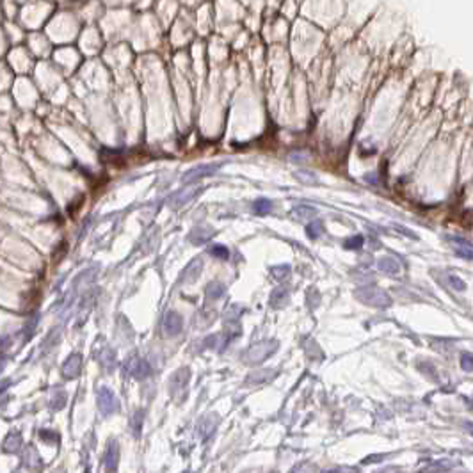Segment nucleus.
I'll return each mask as SVG.
<instances>
[{
	"mask_svg": "<svg viewBox=\"0 0 473 473\" xmlns=\"http://www.w3.org/2000/svg\"><path fill=\"white\" fill-rule=\"evenodd\" d=\"M354 297L359 301V303L366 304V306L372 308H388L392 306V297L388 296V292L385 290L377 289V287L366 285L361 287L354 292Z\"/></svg>",
	"mask_w": 473,
	"mask_h": 473,
	"instance_id": "f257e3e1",
	"label": "nucleus"
},
{
	"mask_svg": "<svg viewBox=\"0 0 473 473\" xmlns=\"http://www.w3.org/2000/svg\"><path fill=\"white\" fill-rule=\"evenodd\" d=\"M188 381H191V370H188L187 366L178 368L176 372L169 377V385H167L169 393L178 400L185 399V395H187V388H188Z\"/></svg>",
	"mask_w": 473,
	"mask_h": 473,
	"instance_id": "f03ea898",
	"label": "nucleus"
},
{
	"mask_svg": "<svg viewBox=\"0 0 473 473\" xmlns=\"http://www.w3.org/2000/svg\"><path fill=\"white\" fill-rule=\"evenodd\" d=\"M277 349V342L276 340H263L258 342V344L251 345L248 349V354H246V361L248 363H260L263 359H267L270 354H274Z\"/></svg>",
	"mask_w": 473,
	"mask_h": 473,
	"instance_id": "7ed1b4c3",
	"label": "nucleus"
},
{
	"mask_svg": "<svg viewBox=\"0 0 473 473\" xmlns=\"http://www.w3.org/2000/svg\"><path fill=\"white\" fill-rule=\"evenodd\" d=\"M201 191H203V187H200V185H188V187L181 188V191H176V193L167 200V205H169V208H173V210H178V208L191 203Z\"/></svg>",
	"mask_w": 473,
	"mask_h": 473,
	"instance_id": "20e7f679",
	"label": "nucleus"
},
{
	"mask_svg": "<svg viewBox=\"0 0 473 473\" xmlns=\"http://www.w3.org/2000/svg\"><path fill=\"white\" fill-rule=\"evenodd\" d=\"M221 166H222V162L201 164V166H196V167H193V169L185 171L183 176H181V181H183V183H193V181L201 180V178L208 176V174H214Z\"/></svg>",
	"mask_w": 473,
	"mask_h": 473,
	"instance_id": "39448f33",
	"label": "nucleus"
},
{
	"mask_svg": "<svg viewBox=\"0 0 473 473\" xmlns=\"http://www.w3.org/2000/svg\"><path fill=\"white\" fill-rule=\"evenodd\" d=\"M98 409H100V413L104 414V416L118 413L119 402H118V399H116V395L109 388H100V392H98Z\"/></svg>",
	"mask_w": 473,
	"mask_h": 473,
	"instance_id": "423d86ee",
	"label": "nucleus"
},
{
	"mask_svg": "<svg viewBox=\"0 0 473 473\" xmlns=\"http://www.w3.org/2000/svg\"><path fill=\"white\" fill-rule=\"evenodd\" d=\"M125 372L130 373L132 377H135V379H146V377L152 373V368H150L148 361L137 358V356H132V358L125 363Z\"/></svg>",
	"mask_w": 473,
	"mask_h": 473,
	"instance_id": "0eeeda50",
	"label": "nucleus"
},
{
	"mask_svg": "<svg viewBox=\"0 0 473 473\" xmlns=\"http://www.w3.org/2000/svg\"><path fill=\"white\" fill-rule=\"evenodd\" d=\"M181 327H183V318L176 311H167L166 317H164V331H166L167 337H176L180 335Z\"/></svg>",
	"mask_w": 473,
	"mask_h": 473,
	"instance_id": "6e6552de",
	"label": "nucleus"
},
{
	"mask_svg": "<svg viewBox=\"0 0 473 473\" xmlns=\"http://www.w3.org/2000/svg\"><path fill=\"white\" fill-rule=\"evenodd\" d=\"M217 423H219V416L215 413H208V414H205L203 418H201L200 421H198V425H196V431H198V434H200L203 440H207L208 436H210L212 433L215 431V427H217Z\"/></svg>",
	"mask_w": 473,
	"mask_h": 473,
	"instance_id": "1a4fd4ad",
	"label": "nucleus"
},
{
	"mask_svg": "<svg viewBox=\"0 0 473 473\" xmlns=\"http://www.w3.org/2000/svg\"><path fill=\"white\" fill-rule=\"evenodd\" d=\"M118 462H119L118 441L111 440L107 445V450H105V455H104V468L107 469V471H114V469H118Z\"/></svg>",
	"mask_w": 473,
	"mask_h": 473,
	"instance_id": "9d476101",
	"label": "nucleus"
},
{
	"mask_svg": "<svg viewBox=\"0 0 473 473\" xmlns=\"http://www.w3.org/2000/svg\"><path fill=\"white\" fill-rule=\"evenodd\" d=\"M80 370H82V356L71 354L63 365V375L66 379H77L80 375Z\"/></svg>",
	"mask_w": 473,
	"mask_h": 473,
	"instance_id": "9b49d317",
	"label": "nucleus"
},
{
	"mask_svg": "<svg viewBox=\"0 0 473 473\" xmlns=\"http://www.w3.org/2000/svg\"><path fill=\"white\" fill-rule=\"evenodd\" d=\"M214 235H215V229H212L210 226L200 224V226H196L193 231L188 233V241L193 242L194 246H201V244H205V242L210 241Z\"/></svg>",
	"mask_w": 473,
	"mask_h": 473,
	"instance_id": "f8f14e48",
	"label": "nucleus"
},
{
	"mask_svg": "<svg viewBox=\"0 0 473 473\" xmlns=\"http://www.w3.org/2000/svg\"><path fill=\"white\" fill-rule=\"evenodd\" d=\"M377 267L379 270L388 276H397L400 272V263L399 260H395L393 256H383V258L377 260Z\"/></svg>",
	"mask_w": 473,
	"mask_h": 473,
	"instance_id": "ddd939ff",
	"label": "nucleus"
},
{
	"mask_svg": "<svg viewBox=\"0 0 473 473\" xmlns=\"http://www.w3.org/2000/svg\"><path fill=\"white\" fill-rule=\"evenodd\" d=\"M289 303H290V294H289V290H287V289H281V287H279V289L274 290V292L270 294V297H269V304L274 308V310H279V308L287 306Z\"/></svg>",
	"mask_w": 473,
	"mask_h": 473,
	"instance_id": "4468645a",
	"label": "nucleus"
},
{
	"mask_svg": "<svg viewBox=\"0 0 473 473\" xmlns=\"http://www.w3.org/2000/svg\"><path fill=\"white\" fill-rule=\"evenodd\" d=\"M292 215L301 222H311V219L317 215V210L313 207H308V205H297L292 208Z\"/></svg>",
	"mask_w": 473,
	"mask_h": 473,
	"instance_id": "2eb2a0df",
	"label": "nucleus"
},
{
	"mask_svg": "<svg viewBox=\"0 0 473 473\" xmlns=\"http://www.w3.org/2000/svg\"><path fill=\"white\" fill-rule=\"evenodd\" d=\"M201 263L203 262H201L200 258L193 260V262L185 267L183 272H181V279H183L185 283H193V281H196V277L200 276V272H201Z\"/></svg>",
	"mask_w": 473,
	"mask_h": 473,
	"instance_id": "dca6fc26",
	"label": "nucleus"
},
{
	"mask_svg": "<svg viewBox=\"0 0 473 473\" xmlns=\"http://www.w3.org/2000/svg\"><path fill=\"white\" fill-rule=\"evenodd\" d=\"M274 375H276V370H256V372L249 373L246 383H248V385H260V383L270 381Z\"/></svg>",
	"mask_w": 473,
	"mask_h": 473,
	"instance_id": "f3484780",
	"label": "nucleus"
},
{
	"mask_svg": "<svg viewBox=\"0 0 473 473\" xmlns=\"http://www.w3.org/2000/svg\"><path fill=\"white\" fill-rule=\"evenodd\" d=\"M98 361H100V365L104 366L105 370H114L116 356H114V352H112V349H109V347L102 349V351L98 352Z\"/></svg>",
	"mask_w": 473,
	"mask_h": 473,
	"instance_id": "a211bd4d",
	"label": "nucleus"
},
{
	"mask_svg": "<svg viewBox=\"0 0 473 473\" xmlns=\"http://www.w3.org/2000/svg\"><path fill=\"white\" fill-rule=\"evenodd\" d=\"M226 292V287L222 285L221 281H212V283H208L207 287V299H219V297H222Z\"/></svg>",
	"mask_w": 473,
	"mask_h": 473,
	"instance_id": "6ab92c4d",
	"label": "nucleus"
},
{
	"mask_svg": "<svg viewBox=\"0 0 473 473\" xmlns=\"http://www.w3.org/2000/svg\"><path fill=\"white\" fill-rule=\"evenodd\" d=\"M22 447V436L18 433H11L8 438L4 440V452L6 454H11V452H16L18 448Z\"/></svg>",
	"mask_w": 473,
	"mask_h": 473,
	"instance_id": "aec40b11",
	"label": "nucleus"
},
{
	"mask_svg": "<svg viewBox=\"0 0 473 473\" xmlns=\"http://www.w3.org/2000/svg\"><path fill=\"white\" fill-rule=\"evenodd\" d=\"M270 210H272V201L270 200L260 198V200H256L255 203H253V212H255L256 215H267Z\"/></svg>",
	"mask_w": 473,
	"mask_h": 473,
	"instance_id": "412c9836",
	"label": "nucleus"
},
{
	"mask_svg": "<svg viewBox=\"0 0 473 473\" xmlns=\"http://www.w3.org/2000/svg\"><path fill=\"white\" fill-rule=\"evenodd\" d=\"M363 244H365V239H363L361 235H352L344 242V248L347 249V251H359V249L363 248Z\"/></svg>",
	"mask_w": 473,
	"mask_h": 473,
	"instance_id": "4be33fe9",
	"label": "nucleus"
},
{
	"mask_svg": "<svg viewBox=\"0 0 473 473\" xmlns=\"http://www.w3.org/2000/svg\"><path fill=\"white\" fill-rule=\"evenodd\" d=\"M66 399H68V395H66V392L64 390H56L54 392V395H52V409H63L64 406H66Z\"/></svg>",
	"mask_w": 473,
	"mask_h": 473,
	"instance_id": "5701e85b",
	"label": "nucleus"
},
{
	"mask_svg": "<svg viewBox=\"0 0 473 473\" xmlns=\"http://www.w3.org/2000/svg\"><path fill=\"white\" fill-rule=\"evenodd\" d=\"M270 274H272V277L276 281H285V279H289V276H290V267L289 265H274L272 269H270Z\"/></svg>",
	"mask_w": 473,
	"mask_h": 473,
	"instance_id": "b1692460",
	"label": "nucleus"
},
{
	"mask_svg": "<svg viewBox=\"0 0 473 473\" xmlns=\"http://www.w3.org/2000/svg\"><path fill=\"white\" fill-rule=\"evenodd\" d=\"M208 253H210V256H214V258H219V260H228L229 258V249L226 248V246H222V244L210 246V248H208Z\"/></svg>",
	"mask_w": 473,
	"mask_h": 473,
	"instance_id": "393cba45",
	"label": "nucleus"
},
{
	"mask_svg": "<svg viewBox=\"0 0 473 473\" xmlns=\"http://www.w3.org/2000/svg\"><path fill=\"white\" fill-rule=\"evenodd\" d=\"M143 416H145V413H143V411H137L135 416L132 418V423H130V429H132V434L135 438L140 436V429H143Z\"/></svg>",
	"mask_w": 473,
	"mask_h": 473,
	"instance_id": "a878e982",
	"label": "nucleus"
},
{
	"mask_svg": "<svg viewBox=\"0 0 473 473\" xmlns=\"http://www.w3.org/2000/svg\"><path fill=\"white\" fill-rule=\"evenodd\" d=\"M322 229H324V224H322V221H311L310 224L306 226V235L310 236L311 241H315L318 235L322 233Z\"/></svg>",
	"mask_w": 473,
	"mask_h": 473,
	"instance_id": "bb28decb",
	"label": "nucleus"
},
{
	"mask_svg": "<svg viewBox=\"0 0 473 473\" xmlns=\"http://www.w3.org/2000/svg\"><path fill=\"white\" fill-rule=\"evenodd\" d=\"M296 178L299 181H303V183H306V185H317L318 183L317 176H315L313 173H308V171H297Z\"/></svg>",
	"mask_w": 473,
	"mask_h": 473,
	"instance_id": "cd10ccee",
	"label": "nucleus"
},
{
	"mask_svg": "<svg viewBox=\"0 0 473 473\" xmlns=\"http://www.w3.org/2000/svg\"><path fill=\"white\" fill-rule=\"evenodd\" d=\"M39 438L44 443H50V445L59 443V436H57V433H54V431H39Z\"/></svg>",
	"mask_w": 473,
	"mask_h": 473,
	"instance_id": "c85d7f7f",
	"label": "nucleus"
},
{
	"mask_svg": "<svg viewBox=\"0 0 473 473\" xmlns=\"http://www.w3.org/2000/svg\"><path fill=\"white\" fill-rule=\"evenodd\" d=\"M447 279H448V283H450L452 289L457 290V292H464L466 290V283L459 276H448Z\"/></svg>",
	"mask_w": 473,
	"mask_h": 473,
	"instance_id": "c756f323",
	"label": "nucleus"
},
{
	"mask_svg": "<svg viewBox=\"0 0 473 473\" xmlns=\"http://www.w3.org/2000/svg\"><path fill=\"white\" fill-rule=\"evenodd\" d=\"M461 368L464 372H473V354H469V352L461 354Z\"/></svg>",
	"mask_w": 473,
	"mask_h": 473,
	"instance_id": "7c9ffc66",
	"label": "nucleus"
},
{
	"mask_svg": "<svg viewBox=\"0 0 473 473\" xmlns=\"http://www.w3.org/2000/svg\"><path fill=\"white\" fill-rule=\"evenodd\" d=\"M454 253L459 258L473 260V248H454Z\"/></svg>",
	"mask_w": 473,
	"mask_h": 473,
	"instance_id": "2f4dec72",
	"label": "nucleus"
},
{
	"mask_svg": "<svg viewBox=\"0 0 473 473\" xmlns=\"http://www.w3.org/2000/svg\"><path fill=\"white\" fill-rule=\"evenodd\" d=\"M448 242H452L455 248H473L471 242L464 241V239H461V236H448Z\"/></svg>",
	"mask_w": 473,
	"mask_h": 473,
	"instance_id": "473e14b6",
	"label": "nucleus"
},
{
	"mask_svg": "<svg viewBox=\"0 0 473 473\" xmlns=\"http://www.w3.org/2000/svg\"><path fill=\"white\" fill-rule=\"evenodd\" d=\"M219 338H221V335H212V337H208L207 340H205V347H207V349H217Z\"/></svg>",
	"mask_w": 473,
	"mask_h": 473,
	"instance_id": "72a5a7b5",
	"label": "nucleus"
},
{
	"mask_svg": "<svg viewBox=\"0 0 473 473\" xmlns=\"http://www.w3.org/2000/svg\"><path fill=\"white\" fill-rule=\"evenodd\" d=\"M385 459V455H370V457H366L365 461V464H370V462H373V461H383Z\"/></svg>",
	"mask_w": 473,
	"mask_h": 473,
	"instance_id": "f704fd0d",
	"label": "nucleus"
}]
</instances>
